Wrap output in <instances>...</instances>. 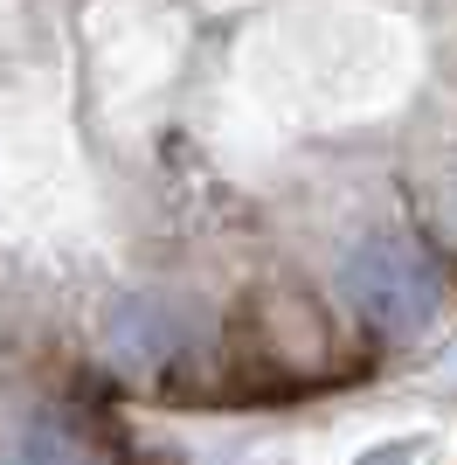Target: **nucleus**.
I'll return each instance as SVG.
<instances>
[{
	"label": "nucleus",
	"mask_w": 457,
	"mask_h": 465,
	"mask_svg": "<svg viewBox=\"0 0 457 465\" xmlns=\"http://www.w3.org/2000/svg\"><path fill=\"white\" fill-rule=\"evenodd\" d=\"M112 341L132 361H160V354L180 341V320H173V306H160V299H125V306L112 312Z\"/></svg>",
	"instance_id": "nucleus-2"
},
{
	"label": "nucleus",
	"mask_w": 457,
	"mask_h": 465,
	"mask_svg": "<svg viewBox=\"0 0 457 465\" xmlns=\"http://www.w3.org/2000/svg\"><path fill=\"white\" fill-rule=\"evenodd\" d=\"M15 465H91V438L63 410H35L15 438Z\"/></svg>",
	"instance_id": "nucleus-1"
}]
</instances>
